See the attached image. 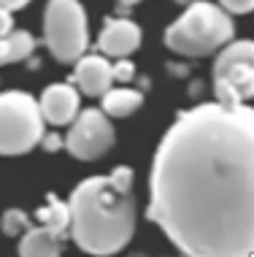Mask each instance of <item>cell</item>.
<instances>
[{
    "instance_id": "cell-1",
    "label": "cell",
    "mask_w": 254,
    "mask_h": 257,
    "mask_svg": "<svg viewBox=\"0 0 254 257\" xmlns=\"http://www.w3.org/2000/svg\"><path fill=\"white\" fill-rule=\"evenodd\" d=\"M146 217L181 254L254 257V108L200 103L165 130Z\"/></svg>"
},
{
    "instance_id": "cell-2",
    "label": "cell",
    "mask_w": 254,
    "mask_h": 257,
    "mask_svg": "<svg viewBox=\"0 0 254 257\" xmlns=\"http://www.w3.org/2000/svg\"><path fill=\"white\" fill-rule=\"evenodd\" d=\"M71 241L87 254H116L135 235L133 187L116 184L111 176H92L73 187Z\"/></svg>"
},
{
    "instance_id": "cell-3",
    "label": "cell",
    "mask_w": 254,
    "mask_h": 257,
    "mask_svg": "<svg viewBox=\"0 0 254 257\" xmlns=\"http://www.w3.org/2000/svg\"><path fill=\"white\" fill-rule=\"evenodd\" d=\"M232 36L235 25L230 11H224L219 3L195 0L184 6V14L173 25H168L162 41L170 52L181 57H211L222 46H227Z\"/></svg>"
},
{
    "instance_id": "cell-4",
    "label": "cell",
    "mask_w": 254,
    "mask_h": 257,
    "mask_svg": "<svg viewBox=\"0 0 254 257\" xmlns=\"http://www.w3.org/2000/svg\"><path fill=\"white\" fill-rule=\"evenodd\" d=\"M46 133V119L41 100L22 89L0 92V155L19 157L41 147Z\"/></svg>"
},
{
    "instance_id": "cell-5",
    "label": "cell",
    "mask_w": 254,
    "mask_h": 257,
    "mask_svg": "<svg viewBox=\"0 0 254 257\" xmlns=\"http://www.w3.org/2000/svg\"><path fill=\"white\" fill-rule=\"evenodd\" d=\"M89 19L79 0H49L44 9V44L52 57L73 65L89 49Z\"/></svg>"
},
{
    "instance_id": "cell-6",
    "label": "cell",
    "mask_w": 254,
    "mask_h": 257,
    "mask_svg": "<svg viewBox=\"0 0 254 257\" xmlns=\"http://www.w3.org/2000/svg\"><path fill=\"white\" fill-rule=\"evenodd\" d=\"M214 92L222 103L254 100V41H230L216 52Z\"/></svg>"
},
{
    "instance_id": "cell-7",
    "label": "cell",
    "mask_w": 254,
    "mask_h": 257,
    "mask_svg": "<svg viewBox=\"0 0 254 257\" xmlns=\"http://www.w3.org/2000/svg\"><path fill=\"white\" fill-rule=\"evenodd\" d=\"M116 133L111 116L103 108H84L79 111V116L71 122L65 133V149L71 157L84 160V163H92V160L103 157L108 149L114 147Z\"/></svg>"
},
{
    "instance_id": "cell-8",
    "label": "cell",
    "mask_w": 254,
    "mask_h": 257,
    "mask_svg": "<svg viewBox=\"0 0 254 257\" xmlns=\"http://www.w3.org/2000/svg\"><path fill=\"white\" fill-rule=\"evenodd\" d=\"M141 27L133 22V19H106L98 33V41H95V49L100 54H106L108 60H122L130 57L133 52H138L141 46Z\"/></svg>"
},
{
    "instance_id": "cell-9",
    "label": "cell",
    "mask_w": 254,
    "mask_h": 257,
    "mask_svg": "<svg viewBox=\"0 0 254 257\" xmlns=\"http://www.w3.org/2000/svg\"><path fill=\"white\" fill-rule=\"evenodd\" d=\"M41 111H44L46 124H52V127L71 124L81 111L79 87L76 84H65V81L49 84L44 89V95H41Z\"/></svg>"
},
{
    "instance_id": "cell-10",
    "label": "cell",
    "mask_w": 254,
    "mask_h": 257,
    "mask_svg": "<svg viewBox=\"0 0 254 257\" xmlns=\"http://www.w3.org/2000/svg\"><path fill=\"white\" fill-rule=\"evenodd\" d=\"M73 84L89 98H103L114 84V65L106 54H84L73 62Z\"/></svg>"
},
{
    "instance_id": "cell-11",
    "label": "cell",
    "mask_w": 254,
    "mask_h": 257,
    "mask_svg": "<svg viewBox=\"0 0 254 257\" xmlns=\"http://www.w3.org/2000/svg\"><path fill=\"white\" fill-rule=\"evenodd\" d=\"M68 235L54 230L49 225H30L19 238V254L22 257H57L63 252V241Z\"/></svg>"
},
{
    "instance_id": "cell-12",
    "label": "cell",
    "mask_w": 254,
    "mask_h": 257,
    "mask_svg": "<svg viewBox=\"0 0 254 257\" xmlns=\"http://www.w3.org/2000/svg\"><path fill=\"white\" fill-rule=\"evenodd\" d=\"M143 106V92L133 87H111L106 95L100 98V108L106 111L111 119H119V116H130L135 114Z\"/></svg>"
},
{
    "instance_id": "cell-13",
    "label": "cell",
    "mask_w": 254,
    "mask_h": 257,
    "mask_svg": "<svg viewBox=\"0 0 254 257\" xmlns=\"http://www.w3.org/2000/svg\"><path fill=\"white\" fill-rule=\"evenodd\" d=\"M36 52V38L27 30H14L11 36L0 38V65H11V62H25Z\"/></svg>"
},
{
    "instance_id": "cell-14",
    "label": "cell",
    "mask_w": 254,
    "mask_h": 257,
    "mask_svg": "<svg viewBox=\"0 0 254 257\" xmlns=\"http://www.w3.org/2000/svg\"><path fill=\"white\" fill-rule=\"evenodd\" d=\"M36 219L41 225H49L54 230H60L63 235H71V206L63 203L54 192L46 195V206L36 211Z\"/></svg>"
},
{
    "instance_id": "cell-15",
    "label": "cell",
    "mask_w": 254,
    "mask_h": 257,
    "mask_svg": "<svg viewBox=\"0 0 254 257\" xmlns=\"http://www.w3.org/2000/svg\"><path fill=\"white\" fill-rule=\"evenodd\" d=\"M30 225H33L30 214L22 211V208H6L3 217H0V230L6 235H11V238H19Z\"/></svg>"
},
{
    "instance_id": "cell-16",
    "label": "cell",
    "mask_w": 254,
    "mask_h": 257,
    "mask_svg": "<svg viewBox=\"0 0 254 257\" xmlns=\"http://www.w3.org/2000/svg\"><path fill=\"white\" fill-rule=\"evenodd\" d=\"M219 6H222L224 11H230V14H251L254 11V0H216Z\"/></svg>"
},
{
    "instance_id": "cell-17",
    "label": "cell",
    "mask_w": 254,
    "mask_h": 257,
    "mask_svg": "<svg viewBox=\"0 0 254 257\" xmlns=\"http://www.w3.org/2000/svg\"><path fill=\"white\" fill-rule=\"evenodd\" d=\"M135 76V65L130 62L127 57H122V60H116V65H114V81H130Z\"/></svg>"
},
{
    "instance_id": "cell-18",
    "label": "cell",
    "mask_w": 254,
    "mask_h": 257,
    "mask_svg": "<svg viewBox=\"0 0 254 257\" xmlns=\"http://www.w3.org/2000/svg\"><path fill=\"white\" fill-rule=\"evenodd\" d=\"M63 147H65L63 133H44V138H41V149L44 152H60Z\"/></svg>"
},
{
    "instance_id": "cell-19",
    "label": "cell",
    "mask_w": 254,
    "mask_h": 257,
    "mask_svg": "<svg viewBox=\"0 0 254 257\" xmlns=\"http://www.w3.org/2000/svg\"><path fill=\"white\" fill-rule=\"evenodd\" d=\"M11 33H14V11L0 6V38L11 36Z\"/></svg>"
},
{
    "instance_id": "cell-20",
    "label": "cell",
    "mask_w": 254,
    "mask_h": 257,
    "mask_svg": "<svg viewBox=\"0 0 254 257\" xmlns=\"http://www.w3.org/2000/svg\"><path fill=\"white\" fill-rule=\"evenodd\" d=\"M27 3H30V0H0V6H3V9H11V11H22Z\"/></svg>"
},
{
    "instance_id": "cell-21",
    "label": "cell",
    "mask_w": 254,
    "mask_h": 257,
    "mask_svg": "<svg viewBox=\"0 0 254 257\" xmlns=\"http://www.w3.org/2000/svg\"><path fill=\"white\" fill-rule=\"evenodd\" d=\"M27 65H30V71H36V68H41V60L38 57H27Z\"/></svg>"
},
{
    "instance_id": "cell-22",
    "label": "cell",
    "mask_w": 254,
    "mask_h": 257,
    "mask_svg": "<svg viewBox=\"0 0 254 257\" xmlns=\"http://www.w3.org/2000/svg\"><path fill=\"white\" fill-rule=\"evenodd\" d=\"M135 3H141V0H119V6H135Z\"/></svg>"
},
{
    "instance_id": "cell-23",
    "label": "cell",
    "mask_w": 254,
    "mask_h": 257,
    "mask_svg": "<svg viewBox=\"0 0 254 257\" xmlns=\"http://www.w3.org/2000/svg\"><path fill=\"white\" fill-rule=\"evenodd\" d=\"M178 6H189V3H195V0H176Z\"/></svg>"
}]
</instances>
